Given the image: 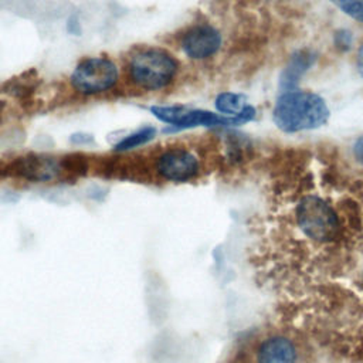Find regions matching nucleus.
<instances>
[{"mask_svg": "<svg viewBox=\"0 0 363 363\" xmlns=\"http://www.w3.org/2000/svg\"><path fill=\"white\" fill-rule=\"evenodd\" d=\"M330 109L326 101L311 91L281 92L272 109V121L285 133L311 130L328 123Z\"/></svg>", "mask_w": 363, "mask_h": 363, "instance_id": "nucleus-1", "label": "nucleus"}, {"mask_svg": "<svg viewBox=\"0 0 363 363\" xmlns=\"http://www.w3.org/2000/svg\"><path fill=\"white\" fill-rule=\"evenodd\" d=\"M353 155H354V157L360 163H363V135L354 142V145H353Z\"/></svg>", "mask_w": 363, "mask_h": 363, "instance_id": "nucleus-15", "label": "nucleus"}, {"mask_svg": "<svg viewBox=\"0 0 363 363\" xmlns=\"http://www.w3.org/2000/svg\"><path fill=\"white\" fill-rule=\"evenodd\" d=\"M119 78L116 64L105 57L82 60L71 74L72 88L82 95L106 92L115 86Z\"/></svg>", "mask_w": 363, "mask_h": 363, "instance_id": "nucleus-4", "label": "nucleus"}, {"mask_svg": "<svg viewBox=\"0 0 363 363\" xmlns=\"http://www.w3.org/2000/svg\"><path fill=\"white\" fill-rule=\"evenodd\" d=\"M356 67H357V71L360 74V77L363 78V43L360 44L359 50H357V57H356Z\"/></svg>", "mask_w": 363, "mask_h": 363, "instance_id": "nucleus-16", "label": "nucleus"}, {"mask_svg": "<svg viewBox=\"0 0 363 363\" xmlns=\"http://www.w3.org/2000/svg\"><path fill=\"white\" fill-rule=\"evenodd\" d=\"M189 108L183 106V105H172V106H150V112L160 121L164 123H169L170 126L177 125L182 118L187 113Z\"/></svg>", "mask_w": 363, "mask_h": 363, "instance_id": "nucleus-12", "label": "nucleus"}, {"mask_svg": "<svg viewBox=\"0 0 363 363\" xmlns=\"http://www.w3.org/2000/svg\"><path fill=\"white\" fill-rule=\"evenodd\" d=\"M156 172L169 182H187L199 173V160L187 149H169L156 159Z\"/></svg>", "mask_w": 363, "mask_h": 363, "instance_id": "nucleus-5", "label": "nucleus"}, {"mask_svg": "<svg viewBox=\"0 0 363 363\" xmlns=\"http://www.w3.org/2000/svg\"><path fill=\"white\" fill-rule=\"evenodd\" d=\"M350 18L363 23V3L360 0H329Z\"/></svg>", "mask_w": 363, "mask_h": 363, "instance_id": "nucleus-14", "label": "nucleus"}, {"mask_svg": "<svg viewBox=\"0 0 363 363\" xmlns=\"http://www.w3.org/2000/svg\"><path fill=\"white\" fill-rule=\"evenodd\" d=\"M155 136H156V129L153 126L140 128L136 132H132L128 136H125L123 139H121L115 145V150L116 152H126V150L139 147V146L150 142Z\"/></svg>", "mask_w": 363, "mask_h": 363, "instance_id": "nucleus-11", "label": "nucleus"}, {"mask_svg": "<svg viewBox=\"0 0 363 363\" xmlns=\"http://www.w3.org/2000/svg\"><path fill=\"white\" fill-rule=\"evenodd\" d=\"M9 173L30 182H50L61 173L60 160L41 155H26L11 162Z\"/></svg>", "mask_w": 363, "mask_h": 363, "instance_id": "nucleus-7", "label": "nucleus"}, {"mask_svg": "<svg viewBox=\"0 0 363 363\" xmlns=\"http://www.w3.org/2000/svg\"><path fill=\"white\" fill-rule=\"evenodd\" d=\"M296 350L292 342L282 336H275L265 340L257 353L258 363H294Z\"/></svg>", "mask_w": 363, "mask_h": 363, "instance_id": "nucleus-9", "label": "nucleus"}, {"mask_svg": "<svg viewBox=\"0 0 363 363\" xmlns=\"http://www.w3.org/2000/svg\"><path fill=\"white\" fill-rule=\"evenodd\" d=\"M316 57L313 51L311 50H298L295 51L286 65L284 67L279 79L278 86L281 92H286L291 89H296L299 81L303 78V75L312 68Z\"/></svg>", "mask_w": 363, "mask_h": 363, "instance_id": "nucleus-8", "label": "nucleus"}, {"mask_svg": "<svg viewBox=\"0 0 363 363\" xmlns=\"http://www.w3.org/2000/svg\"><path fill=\"white\" fill-rule=\"evenodd\" d=\"M214 106L220 115L235 116L247 106V96L238 92H221L214 101Z\"/></svg>", "mask_w": 363, "mask_h": 363, "instance_id": "nucleus-10", "label": "nucleus"}, {"mask_svg": "<svg viewBox=\"0 0 363 363\" xmlns=\"http://www.w3.org/2000/svg\"><path fill=\"white\" fill-rule=\"evenodd\" d=\"M360 1H362V3H363V0H360Z\"/></svg>", "mask_w": 363, "mask_h": 363, "instance_id": "nucleus-17", "label": "nucleus"}, {"mask_svg": "<svg viewBox=\"0 0 363 363\" xmlns=\"http://www.w3.org/2000/svg\"><path fill=\"white\" fill-rule=\"evenodd\" d=\"M296 221L305 235L319 242L336 238L340 230L336 211L316 196L301 199L296 206Z\"/></svg>", "mask_w": 363, "mask_h": 363, "instance_id": "nucleus-3", "label": "nucleus"}, {"mask_svg": "<svg viewBox=\"0 0 363 363\" xmlns=\"http://www.w3.org/2000/svg\"><path fill=\"white\" fill-rule=\"evenodd\" d=\"M180 47L189 58L206 60L220 50L221 34L210 24H197L183 34Z\"/></svg>", "mask_w": 363, "mask_h": 363, "instance_id": "nucleus-6", "label": "nucleus"}, {"mask_svg": "<svg viewBox=\"0 0 363 363\" xmlns=\"http://www.w3.org/2000/svg\"><path fill=\"white\" fill-rule=\"evenodd\" d=\"M60 163H61L62 172L77 174V176L85 174L88 172V167H89V163H88L86 157L84 155H79V153L65 156L64 159L60 160Z\"/></svg>", "mask_w": 363, "mask_h": 363, "instance_id": "nucleus-13", "label": "nucleus"}, {"mask_svg": "<svg viewBox=\"0 0 363 363\" xmlns=\"http://www.w3.org/2000/svg\"><path fill=\"white\" fill-rule=\"evenodd\" d=\"M179 62L166 50L147 47L138 50L129 60V78L146 91H159L173 82Z\"/></svg>", "mask_w": 363, "mask_h": 363, "instance_id": "nucleus-2", "label": "nucleus"}]
</instances>
